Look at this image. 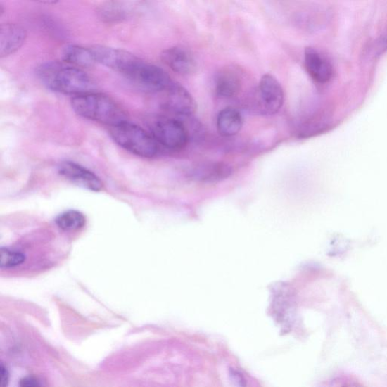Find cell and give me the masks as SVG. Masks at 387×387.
<instances>
[{"mask_svg": "<svg viewBox=\"0 0 387 387\" xmlns=\"http://www.w3.org/2000/svg\"><path fill=\"white\" fill-rule=\"evenodd\" d=\"M37 75L42 84L56 93L75 96L94 91L95 84L82 69L58 62L39 66Z\"/></svg>", "mask_w": 387, "mask_h": 387, "instance_id": "6da1fadb", "label": "cell"}, {"mask_svg": "<svg viewBox=\"0 0 387 387\" xmlns=\"http://www.w3.org/2000/svg\"><path fill=\"white\" fill-rule=\"evenodd\" d=\"M70 105L80 117L110 127L127 121L125 111L113 99L95 91L74 96Z\"/></svg>", "mask_w": 387, "mask_h": 387, "instance_id": "7a4b0ae2", "label": "cell"}, {"mask_svg": "<svg viewBox=\"0 0 387 387\" xmlns=\"http://www.w3.org/2000/svg\"><path fill=\"white\" fill-rule=\"evenodd\" d=\"M109 132L119 146L132 154L146 158H155L159 154L160 146L150 132L129 121L110 127Z\"/></svg>", "mask_w": 387, "mask_h": 387, "instance_id": "3957f363", "label": "cell"}, {"mask_svg": "<svg viewBox=\"0 0 387 387\" xmlns=\"http://www.w3.org/2000/svg\"><path fill=\"white\" fill-rule=\"evenodd\" d=\"M148 127L150 134L159 146L175 151L184 148L188 144L189 131L179 120L160 117L152 120Z\"/></svg>", "mask_w": 387, "mask_h": 387, "instance_id": "277c9868", "label": "cell"}, {"mask_svg": "<svg viewBox=\"0 0 387 387\" xmlns=\"http://www.w3.org/2000/svg\"><path fill=\"white\" fill-rule=\"evenodd\" d=\"M254 106L263 115H277L284 104V91L278 80L271 75L262 77L256 90Z\"/></svg>", "mask_w": 387, "mask_h": 387, "instance_id": "5b68a950", "label": "cell"}, {"mask_svg": "<svg viewBox=\"0 0 387 387\" xmlns=\"http://www.w3.org/2000/svg\"><path fill=\"white\" fill-rule=\"evenodd\" d=\"M90 49L96 63L114 70L127 78L142 62V59L125 50L100 45L91 46Z\"/></svg>", "mask_w": 387, "mask_h": 387, "instance_id": "8992f818", "label": "cell"}, {"mask_svg": "<svg viewBox=\"0 0 387 387\" xmlns=\"http://www.w3.org/2000/svg\"><path fill=\"white\" fill-rule=\"evenodd\" d=\"M127 78L150 93H162L172 83L170 75L164 69L145 61H142L134 73Z\"/></svg>", "mask_w": 387, "mask_h": 387, "instance_id": "52a82bcc", "label": "cell"}, {"mask_svg": "<svg viewBox=\"0 0 387 387\" xmlns=\"http://www.w3.org/2000/svg\"><path fill=\"white\" fill-rule=\"evenodd\" d=\"M162 93H164L163 108L169 113L183 118L195 115L197 110L196 101L185 87L172 81Z\"/></svg>", "mask_w": 387, "mask_h": 387, "instance_id": "ba28073f", "label": "cell"}, {"mask_svg": "<svg viewBox=\"0 0 387 387\" xmlns=\"http://www.w3.org/2000/svg\"><path fill=\"white\" fill-rule=\"evenodd\" d=\"M60 175L74 184L93 191L103 189V183L94 172L72 161H63L58 167Z\"/></svg>", "mask_w": 387, "mask_h": 387, "instance_id": "9c48e42d", "label": "cell"}, {"mask_svg": "<svg viewBox=\"0 0 387 387\" xmlns=\"http://www.w3.org/2000/svg\"><path fill=\"white\" fill-rule=\"evenodd\" d=\"M162 62L175 73L189 76L196 72L197 64L195 58L184 48L171 47L163 51Z\"/></svg>", "mask_w": 387, "mask_h": 387, "instance_id": "30bf717a", "label": "cell"}, {"mask_svg": "<svg viewBox=\"0 0 387 387\" xmlns=\"http://www.w3.org/2000/svg\"><path fill=\"white\" fill-rule=\"evenodd\" d=\"M304 63L310 77L317 83L329 82L333 75V68L328 59L318 50L307 47L304 52Z\"/></svg>", "mask_w": 387, "mask_h": 387, "instance_id": "8fae6325", "label": "cell"}, {"mask_svg": "<svg viewBox=\"0 0 387 387\" xmlns=\"http://www.w3.org/2000/svg\"><path fill=\"white\" fill-rule=\"evenodd\" d=\"M27 32L21 25L3 24L0 27V56L2 58L11 56L25 42Z\"/></svg>", "mask_w": 387, "mask_h": 387, "instance_id": "7c38bea8", "label": "cell"}, {"mask_svg": "<svg viewBox=\"0 0 387 387\" xmlns=\"http://www.w3.org/2000/svg\"><path fill=\"white\" fill-rule=\"evenodd\" d=\"M241 87L240 76L231 69H223L215 77V93L221 98L229 99L238 96Z\"/></svg>", "mask_w": 387, "mask_h": 387, "instance_id": "4fadbf2b", "label": "cell"}, {"mask_svg": "<svg viewBox=\"0 0 387 387\" xmlns=\"http://www.w3.org/2000/svg\"><path fill=\"white\" fill-rule=\"evenodd\" d=\"M217 126L221 136L224 137L236 136L242 129L243 118L238 110L227 108L220 112Z\"/></svg>", "mask_w": 387, "mask_h": 387, "instance_id": "5bb4252c", "label": "cell"}, {"mask_svg": "<svg viewBox=\"0 0 387 387\" xmlns=\"http://www.w3.org/2000/svg\"><path fill=\"white\" fill-rule=\"evenodd\" d=\"M64 62L78 68L93 67L96 63L94 55L90 48L79 45H68L63 51Z\"/></svg>", "mask_w": 387, "mask_h": 387, "instance_id": "9a60e30c", "label": "cell"}, {"mask_svg": "<svg viewBox=\"0 0 387 387\" xmlns=\"http://www.w3.org/2000/svg\"><path fill=\"white\" fill-rule=\"evenodd\" d=\"M57 227L63 231H76L86 225V217L82 212L70 210L61 213L56 219Z\"/></svg>", "mask_w": 387, "mask_h": 387, "instance_id": "2e32d148", "label": "cell"}, {"mask_svg": "<svg viewBox=\"0 0 387 387\" xmlns=\"http://www.w3.org/2000/svg\"><path fill=\"white\" fill-rule=\"evenodd\" d=\"M231 169L222 163H208L193 170V175L202 179H217L228 177Z\"/></svg>", "mask_w": 387, "mask_h": 387, "instance_id": "e0dca14e", "label": "cell"}, {"mask_svg": "<svg viewBox=\"0 0 387 387\" xmlns=\"http://www.w3.org/2000/svg\"><path fill=\"white\" fill-rule=\"evenodd\" d=\"M26 260L22 252L2 248L0 250V267L1 269H11L20 266Z\"/></svg>", "mask_w": 387, "mask_h": 387, "instance_id": "ac0fdd59", "label": "cell"}, {"mask_svg": "<svg viewBox=\"0 0 387 387\" xmlns=\"http://www.w3.org/2000/svg\"><path fill=\"white\" fill-rule=\"evenodd\" d=\"M100 13L104 19L110 21V20L124 18L126 13L123 7L116 4H109L101 8Z\"/></svg>", "mask_w": 387, "mask_h": 387, "instance_id": "d6986e66", "label": "cell"}, {"mask_svg": "<svg viewBox=\"0 0 387 387\" xmlns=\"http://www.w3.org/2000/svg\"><path fill=\"white\" fill-rule=\"evenodd\" d=\"M20 387H42L39 381L33 376H25L20 381Z\"/></svg>", "mask_w": 387, "mask_h": 387, "instance_id": "ffe728a7", "label": "cell"}, {"mask_svg": "<svg viewBox=\"0 0 387 387\" xmlns=\"http://www.w3.org/2000/svg\"><path fill=\"white\" fill-rule=\"evenodd\" d=\"M0 374H1V383H0V387H8L9 383V374L3 364H1V367H0Z\"/></svg>", "mask_w": 387, "mask_h": 387, "instance_id": "44dd1931", "label": "cell"}]
</instances>
